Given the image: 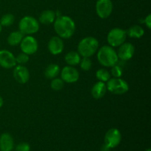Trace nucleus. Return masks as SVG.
<instances>
[{"label": "nucleus", "mask_w": 151, "mask_h": 151, "mask_svg": "<svg viewBox=\"0 0 151 151\" xmlns=\"http://www.w3.org/2000/svg\"><path fill=\"white\" fill-rule=\"evenodd\" d=\"M56 33L61 38H69L75 31V23L72 18L67 16H58L54 22Z\"/></svg>", "instance_id": "obj_1"}, {"label": "nucleus", "mask_w": 151, "mask_h": 151, "mask_svg": "<svg viewBox=\"0 0 151 151\" xmlns=\"http://www.w3.org/2000/svg\"><path fill=\"white\" fill-rule=\"evenodd\" d=\"M97 60L102 66L112 67L118 63L119 58L116 52L112 48V47L105 45L98 50Z\"/></svg>", "instance_id": "obj_2"}, {"label": "nucleus", "mask_w": 151, "mask_h": 151, "mask_svg": "<svg viewBox=\"0 0 151 151\" xmlns=\"http://www.w3.org/2000/svg\"><path fill=\"white\" fill-rule=\"evenodd\" d=\"M99 47L97 38L88 36L83 38L78 46V52L83 57L89 58L96 53Z\"/></svg>", "instance_id": "obj_3"}, {"label": "nucleus", "mask_w": 151, "mask_h": 151, "mask_svg": "<svg viewBox=\"0 0 151 151\" xmlns=\"http://www.w3.org/2000/svg\"><path fill=\"white\" fill-rule=\"evenodd\" d=\"M39 22L32 16H27L22 18L19 23V30L24 35H32L39 30Z\"/></svg>", "instance_id": "obj_4"}, {"label": "nucleus", "mask_w": 151, "mask_h": 151, "mask_svg": "<svg viewBox=\"0 0 151 151\" xmlns=\"http://www.w3.org/2000/svg\"><path fill=\"white\" fill-rule=\"evenodd\" d=\"M107 90L114 94H123L129 90V85L122 78H110L107 81Z\"/></svg>", "instance_id": "obj_5"}, {"label": "nucleus", "mask_w": 151, "mask_h": 151, "mask_svg": "<svg viewBox=\"0 0 151 151\" xmlns=\"http://www.w3.org/2000/svg\"><path fill=\"white\" fill-rule=\"evenodd\" d=\"M126 37V31L120 28H114L108 34L107 41L111 47H119L125 43Z\"/></svg>", "instance_id": "obj_6"}, {"label": "nucleus", "mask_w": 151, "mask_h": 151, "mask_svg": "<svg viewBox=\"0 0 151 151\" xmlns=\"http://www.w3.org/2000/svg\"><path fill=\"white\" fill-rule=\"evenodd\" d=\"M20 48L22 52L26 53L28 55L35 54L38 49V44L37 40L31 35L24 37L20 43Z\"/></svg>", "instance_id": "obj_7"}, {"label": "nucleus", "mask_w": 151, "mask_h": 151, "mask_svg": "<svg viewBox=\"0 0 151 151\" xmlns=\"http://www.w3.org/2000/svg\"><path fill=\"white\" fill-rule=\"evenodd\" d=\"M113 10V4L111 0H97L96 3V13L101 19H105L111 16Z\"/></svg>", "instance_id": "obj_8"}, {"label": "nucleus", "mask_w": 151, "mask_h": 151, "mask_svg": "<svg viewBox=\"0 0 151 151\" xmlns=\"http://www.w3.org/2000/svg\"><path fill=\"white\" fill-rule=\"evenodd\" d=\"M122 139V135L120 131L116 128H111L109 130L105 136V143L109 147L114 148L117 147Z\"/></svg>", "instance_id": "obj_9"}, {"label": "nucleus", "mask_w": 151, "mask_h": 151, "mask_svg": "<svg viewBox=\"0 0 151 151\" xmlns=\"http://www.w3.org/2000/svg\"><path fill=\"white\" fill-rule=\"evenodd\" d=\"M60 77L63 82L68 83H73L79 80V72L72 66H66L62 69Z\"/></svg>", "instance_id": "obj_10"}, {"label": "nucleus", "mask_w": 151, "mask_h": 151, "mask_svg": "<svg viewBox=\"0 0 151 151\" xmlns=\"http://www.w3.org/2000/svg\"><path fill=\"white\" fill-rule=\"evenodd\" d=\"M16 65V57L10 51L0 50V66L5 69H11Z\"/></svg>", "instance_id": "obj_11"}, {"label": "nucleus", "mask_w": 151, "mask_h": 151, "mask_svg": "<svg viewBox=\"0 0 151 151\" xmlns=\"http://www.w3.org/2000/svg\"><path fill=\"white\" fill-rule=\"evenodd\" d=\"M135 52V48L131 43H123L119 46L116 52L118 58L122 60H128L131 59Z\"/></svg>", "instance_id": "obj_12"}, {"label": "nucleus", "mask_w": 151, "mask_h": 151, "mask_svg": "<svg viewBox=\"0 0 151 151\" xmlns=\"http://www.w3.org/2000/svg\"><path fill=\"white\" fill-rule=\"evenodd\" d=\"M13 77L18 83L24 84L28 82L29 79V72L27 67L23 65L15 66L13 69Z\"/></svg>", "instance_id": "obj_13"}, {"label": "nucleus", "mask_w": 151, "mask_h": 151, "mask_svg": "<svg viewBox=\"0 0 151 151\" xmlns=\"http://www.w3.org/2000/svg\"><path fill=\"white\" fill-rule=\"evenodd\" d=\"M64 49V44L61 38L54 36L50 38L48 43V50L51 54L56 55H59L63 52Z\"/></svg>", "instance_id": "obj_14"}, {"label": "nucleus", "mask_w": 151, "mask_h": 151, "mask_svg": "<svg viewBox=\"0 0 151 151\" xmlns=\"http://www.w3.org/2000/svg\"><path fill=\"white\" fill-rule=\"evenodd\" d=\"M14 147V142L12 136L8 133H4L0 136V150L11 151Z\"/></svg>", "instance_id": "obj_15"}, {"label": "nucleus", "mask_w": 151, "mask_h": 151, "mask_svg": "<svg viewBox=\"0 0 151 151\" xmlns=\"http://www.w3.org/2000/svg\"><path fill=\"white\" fill-rule=\"evenodd\" d=\"M107 91L106 85L104 82L98 81L91 88V95L96 100H99L103 97Z\"/></svg>", "instance_id": "obj_16"}, {"label": "nucleus", "mask_w": 151, "mask_h": 151, "mask_svg": "<svg viewBox=\"0 0 151 151\" xmlns=\"http://www.w3.org/2000/svg\"><path fill=\"white\" fill-rule=\"evenodd\" d=\"M55 19V12L51 10H47L41 13L39 16V22L43 24L49 25L54 23Z\"/></svg>", "instance_id": "obj_17"}, {"label": "nucleus", "mask_w": 151, "mask_h": 151, "mask_svg": "<svg viewBox=\"0 0 151 151\" xmlns=\"http://www.w3.org/2000/svg\"><path fill=\"white\" fill-rule=\"evenodd\" d=\"M24 35L20 30L14 31V32H11L7 37V43L13 47L18 45V44H20L21 41L24 38Z\"/></svg>", "instance_id": "obj_18"}, {"label": "nucleus", "mask_w": 151, "mask_h": 151, "mask_svg": "<svg viewBox=\"0 0 151 151\" xmlns=\"http://www.w3.org/2000/svg\"><path fill=\"white\" fill-rule=\"evenodd\" d=\"M65 61L70 66H76L81 62V55L78 52L71 51L65 55Z\"/></svg>", "instance_id": "obj_19"}, {"label": "nucleus", "mask_w": 151, "mask_h": 151, "mask_svg": "<svg viewBox=\"0 0 151 151\" xmlns=\"http://www.w3.org/2000/svg\"><path fill=\"white\" fill-rule=\"evenodd\" d=\"M59 73H60V67L58 65L51 63L46 68L44 75L48 79H54L59 75Z\"/></svg>", "instance_id": "obj_20"}, {"label": "nucleus", "mask_w": 151, "mask_h": 151, "mask_svg": "<svg viewBox=\"0 0 151 151\" xmlns=\"http://www.w3.org/2000/svg\"><path fill=\"white\" fill-rule=\"evenodd\" d=\"M126 33L127 35L131 38H140L144 35L145 30L142 27L139 26V25H134V26L131 27L128 31H126Z\"/></svg>", "instance_id": "obj_21"}, {"label": "nucleus", "mask_w": 151, "mask_h": 151, "mask_svg": "<svg viewBox=\"0 0 151 151\" xmlns=\"http://www.w3.org/2000/svg\"><path fill=\"white\" fill-rule=\"evenodd\" d=\"M111 75L110 72L107 69H100L96 72V78L99 81H101V82H107L111 78Z\"/></svg>", "instance_id": "obj_22"}, {"label": "nucleus", "mask_w": 151, "mask_h": 151, "mask_svg": "<svg viewBox=\"0 0 151 151\" xmlns=\"http://www.w3.org/2000/svg\"><path fill=\"white\" fill-rule=\"evenodd\" d=\"M15 21V17L13 14L10 13H7V14L4 15L1 18L0 20V24L1 26L4 27H9L13 24Z\"/></svg>", "instance_id": "obj_23"}, {"label": "nucleus", "mask_w": 151, "mask_h": 151, "mask_svg": "<svg viewBox=\"0 0 151 151\" xmlns=\"http://www.w3.org/2000/svg\"><path fill=\"white\" fill-rule=\"evenodd\" d=\"M50 86H51V88L55 91H60L63 88L64 82H63L61 78H55L52 81Z\"/></svg>", "instance_id": "obj_24"}, {"label": "nucleus", "mask_w": 151, "mask_h": 151, "mask_svg": "<svg viewBox=\"0 0 151 151\" xmlns=\"http://www.w3.org/2000/svg\"><path fill=\"white\" fill-rule=\"evenodd\" d=\"M81 68L83 71H89L92 67V62L89 58L83 57L81 60Z\"/></svg>", "instance_id": "obj_25"}, {"label": "nucleus", "mask_w": 151, "mask_h": 151, "mask_svg": "<svg viewBox=\"0 0 151 151\" xmlns=\"http://www.w3.org/2000/svg\"><path fill=\"white\" fill-rule=\"evenodd\" d=\"M122 68L119 65H114L111 67V75L114 77V78H119L122 76Z\"/></svg>", "instance_id": "obj_26"}, {"label": "nucleus", "mask_w": 151, "mask_h": 151, "mask_svg": "<svg viewBox=\"0 0 151 151\" xmlns=\"http://www.w3.org/2000/svg\"><path fill=\"white\" fill-rule=\"evenodd\" d=\"M16 63H19V65H23L27 63L29 61V55L26 53L21 52L19 53L16 58Z\"/></svg>", "instance_id": "obj_27"}, {"label": "nucleus", "mask_w": 151, "mask_h": 151, "mask_svg": "<svg viewBox=\"0 0 151 151\" xmlns=\"http://www.w3.org/2000/svg\"><path fill=\"white\" fill-rule=\"evenodd\" d=\"M16 151H29L30 150V146L27 142L19 143L16 148Z\"/></svg>", "instance_id": "obj_28"}, {"label": "nucleus", "mask_w": 151, "mask_h": 151, "mask_svg": "<svg viewBox=\"0 0 151 151\" xmlns=\"http://www.w3.org/2000/svg\"><path fill=\"white\" fill-rule=\"evenodd\" d=\"M145 23L146 26L148 29H150L151 28V15L149 14L147 17L145 19Z\"/></svg>", "instance_id": "obj_29"}, {"label": "nucleus", "mask_w": 151, "mask_h": 151, "mask_svg": "<svg viewBox=\"0 0 151 151\" xmlns=\"http://www.w3.org/2000/svg\"><path fill=\"white\" fill-rule=\"evenodd\" d=\"M111 148L108 147L106 144H103L101 147V151H110Z\"/></svg>", "instance_id": "obj_30"}, {"label": "nucleus", "mask_w": 151, "mask_h": 151, "mask_svg": "<svg viewBox=\"0 0 151 151\" xmlns=\"http://www.w3.org/2000/svg\"><path fill=\"white\" fill-rule=\"evenodd\" d=\"M3 103H4V101H3V99H2V97H1V96H0V108H1V106H3Z\"/></svg>", "instance_id": "obj_31"}, {"label": "nucleus", "mask_w": 151, "mask_h": 151, "mask_svg": "<svg viewBox=\"0 0 151 151\" xmlns=\"http://www.w3.org/2000/svg\"><path fill=\"white\" fill-rule=\"evenodd\" d=\"M1 27H2V26H1V24H0V32H1V29H2V28H1Z\"/></svg>", "instance_id": "obj_32"}, {"label": "nucleus", "mask_w": 151, "mask_h": 151, "mask_svg": "<svg viewBox=\"0 0 151 151\" xmlns=\"http://www.w3.org/2000/svg\"><path fill=\"white\" fill-rule=\"evenodd\" d=\"M145 151H151V150H150V148H148V149H147Z\"/></svg>", "instance_id": "obj_33"}]
</instances>
